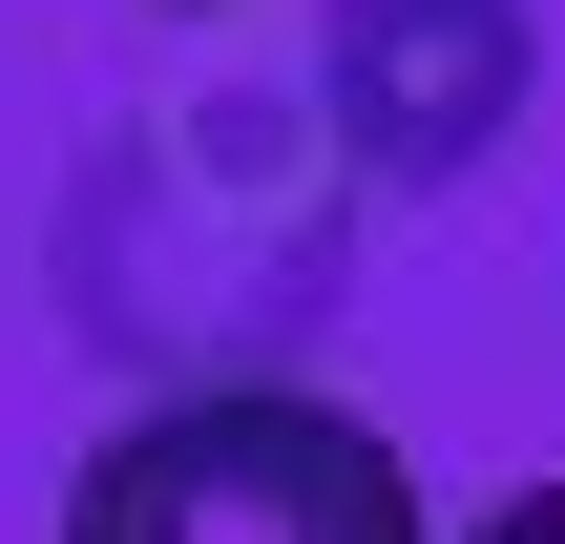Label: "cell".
<instances>
[{
  "label": "cell",
  "mask_w": 565,
  "mask_h": 544,
  "mask_svg": "<svg viewBox=\"0 0 565 544\" xmlns=\"http://www.w3.org/2000/svg\"><path fill=\"white\" fill-rule=\"evenodd\" d=\"M461 544H565V482H524V503H482Z\"/></svg>",
  "instance_id": "cell-4"
},
{
  "label": "cell",
  "mask_w": 565,
  "mask_h": 544,
  "mask_svg": "<svg viewBox=\"0 0 565 544\" xmlns=\"http://www.w3.org/2000/svg\"><path fill=\"white\" fill-rule=\"evenodd\" d=\"M63 544H440V524L335 377H210L63 461Z\"/></svg>",
  "instance_id": "cell-2"
},
{
  "label": "cell",
  "mask_w": 565,
  "mask_h": 544,
  "mask_svg": "<svg viewBox=\"0 0 565 544\" xmlns=\"http://www.w3.org/2000/svg\"><path fill=\"white\" fill-rule=\"evenodd\" d=\"M168 21H231V0H168Z\"/></svg>",
  "instance_id": "cell-5"
},
{
  "label": "cell",
  "mask_w": 565,
  "mask_h": 544,
  "mask_svg": "<svg viewBox=\"0 0 565 544\" xmlns=\"http://www.w3.org/2000/svg\"><path fill=\"white\" fill-rule=\"evenodd\" d=\"M524 84H545L524 0H335V42H315V105H335V147L377 189H461L524 126Z\"/></svg>",
  "instance_id": "cell-3"
},
{
  "label": "cell",
  "mask_w": 565,
  "mask_h": 544,
  "mask_svg": "<svg viewBox=\"0 0 565 544\" xmlns=\"http://www.w3.org/2000/svg\"><path fill=\"white\" fill-rule=\"evenodd\" d=\"M356 147L294 84H189L147 126H105L63 168V335L147 398H210V377H315L335 294H356Z\"/></svg>",
  "instance_id": "cell-1"
}]
</instances>
